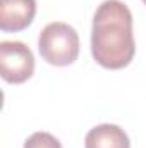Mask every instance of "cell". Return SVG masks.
<instances>
[{
  "label": "cell",
  "instance_id": "6",
  "mask_svg": "<svg viewBox=\"0 0 146 148\" xmlns=\"http://www.w3.org/2000/svg\"><path fill=\"white\" fill-rule=\"evenodd\" d=\"M24 148H62V143L53 134L46 131H38L24 141Z\"/></svg>",
  "mask_w": 146,
  "mask_h": 148
},
{
  "label": "cell",
  "instance_id": "5",
  "mask_svg": "<svg viewBox=\"0 0 146 148\" xmlns=\"http://www.w3.org/2000/svg\"><path fill=\"white\" fill-rule=\"evenodd\" d=\"M84 148H131V141L120 126L100 124L88 131Z\"/></svg>",
  "mask_w": 146,
  "mask_h": 148
},
{
  "label": "cell",
  "instance_id": "2",
  "mask_svg": "<svg viewBox=\"0 0 146 148\" xmlns=\"http://www.w3.org/2000/svg\"><path fill=\"white\" fill-rule=\"evenodd\" d=\"M38 50L52 66H71L79 55V35L67 23H50L38 36Z\"/></svg>",
  "mask_w": 146,
  "mask_h": 148
},
{
  "label": "cell",
  "instance_id": "4",
  "mask_svg": "<svg viewBox=\"0 0 146 148\" xmlns=\"http://www.w3.org/2000/svg\"><path fill=\"white\" fill-rule=\"evenodd\" d=\"M36 16V0H0V29L23 31Z\"/></svg>",
  "mask_w": 146,
  "mask_h": 148
},
{
  "label": "cell",
  "instance_id": "3",
  "mask_svg": "<svg viewBox=\"0 0 146 148\" xmlns=\"http://www.w3.org/2000/svg\"><path fill=\"white\" fill-rule=\"evenodd\" d=\"M35 73V55L23 41L0 43V74L7 83L21 84Z\"/></svg>",
  "mask_w": 146,
  "mask_h": 148
},
{
  "label": "cell",
  "instance_id": "1",
  "mask_svg": "<svg viewBox=\"0 0 146 148\" xmlns=\"http://www.w3.org/2000/svg\"><path fill=\"white\" fill-rule=\"evenodd\" d=\"M93 59L105 69H122L136 53L132 14L120 0H105L93 16L91 28Z\"/></svg>",
  "mask_w": 146,
  "mask_h": 148
},
{
  "label": "cell",
  "instance_id": "7",
  "mask_svg": "<svg viewBox=\"0 0 146 148\" xmlns=\"http://www.w3.org/2000/svg\"><path fill=\"white\" fill-rule=\"evenodd\" d=\"M143 3H145V5H146V0H143Z\"/></svg>",
  "mask_w": 146,
  "mask_h": 148
}]
</instances>
